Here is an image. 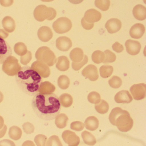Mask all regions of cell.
<instances>
[{"label":"cell","instance_id":"1","mask_svg":"<svg viewBox=\"0 0 146 146\" xmlns=\"http://www.w3.org/2000/svg\"><path fill=\"white\" fill-rule=\"evenodd\" d=\"M33 111L42 120H53L59 114L61 107L58 97L55 94L37 93L32 100Z\"/></svg>","mask_w":146,"mask_h":146},{"label":"cell","instance_id":"2","mask_svg":"<svg viewBox=\"0 0 146 146\" xmlns=\"http://www.w3.org/2000/svg\"><path fill=\"white\" fill-rule=\"evenodd\" d=\"M15 78L18 86L23 93L31 96L39 93L42 78L31 67L28 66L22 67Z\"/></svg>","mask_w":146,"mask_h":146},{"label":"cell","instance_id":"3","mask_svg":"<svg viewBox=\"0 0 146 146\" xmlns=\"http://www.w3.org/2000/svg\"><path fill=\"white\" fill-rule=\"evenodd\" d=\"M110 122L122 132H127L133 127V120L129 112L119 107L112 110L109 116Z\"/></svg>","mask_w":146,"mask_h":146},{"label":"cell","instance_id":"4","mask_svg":"<svg viewBox=\"0 0 146 146\" xmlns=\"http://www.w3.org/2000/svg\"><path fill=\"white\" fill-rule=\"evenodd\" d=\"M35 57L37 60L49 66H53L57 61L54 53L47 47L40 48L36 53Z\"/></svg>","mask_w":146,"mask_h":146},{"label":"cell","instance_id":"5","mask_svg":"<svg viewBox=\"0 0 146 146\" xmlns=\"http://www.w3.org/2000/svg\"><path fill=\"white\" fill-rule=\"evenodd\" d=\"M34 16L37 21L42 22L46 19L52 20L57 15L56 11L52 7H48L44 5L37 6L34 11Z\"/></svg>","mask_w":146,"mask_h":146},{"label":"cell","instance_id":"6","mask_svg":"<svg viewBox=\"0 0 146 146\" xmlns=\"http://www.w3.org/2000/svg\"><path fill=\"white\" fill-rule=\"evenodd\" d=\"M21 68L17 58L11 56L3 63L2 70L8 76H13L17 74Z\"/></svg>","mask_w":146,"mask_h":146},{"label":"cell","instance_id":"7","mask_svg":"<svg viewBox=\"0 0 146 146\" xmlns=\"http://www.w3.org/2000/svg\"><path fill=\"white\" fill-rule=\"evenodd\" d=\"M53 29L59 34H63L69 32L72 27V23L69 19L60 17L53 24Z\"/></svg>","mask_w":146,"mask_h":146},{"label":"cell","instance_id":"8","mask_svg":"<svg viewBox=\"0 0 146 146\" xmlns=\"http://www.w3.org/2000/svg\"><path fill=\"white\" fill-rule=\"evenodd\" d=\"M130 91L135 100H143L146 96V84L144 83L134 84L131 87Z\"/></svg>","mask_w":146,"mask_h":146},{"label":"cell","instance_id":"9","mask_svg":"<svg viewBox=\"0 0 146 146\" xmlns=\"http://www.w3.org/2000/svg\"><path fill=\"white\" fill-rule=\"evenodd\" d=\"M12 54V50L10 45L3 38L0 37V64H3Z\"/></svg>","mask_w":146,"mask_h":146},{"label":"cell","instance_id":"10","mask_svg":"<svg viewBox=\"0 0 146 146\" xmlns=\"http://www.w3.org/2000/svg\"><path fill=\"white\" fill-rule=\"evenodd\" d=\"M62 137L66 143L70 146H78L80 143V139L76 134L71 131L65 130L62 134Z\"/></svg>","mask_w":146,"mask_h":146},{"label":"cell","instance_id":"11","mask_svg":"<svg viewBox=\"0 0 146 146\" xmlns=\"http://www.w3.org/2000/svg\"><path fill=\"white\" fill-rule=\"evenodd\" d=\"M31 68L37 72L42 77L46 78L50 76V70L48 66L40 61H35L32 64Z\"/></svg>","mask_w":146,"mask_h":146},{"label":"cell","instance_id":"12","mask_svg":"<svg viewBox=\"0 0 146 146\" xmlns=\"http://www.w3.org/2000/svg\"><path fill=\"white\" fill-rule=\"evenodd\" d=\"M83 76L91 81H96L99 78L97 67L93 64L88 65L82 71Z\"/></svg>","mask_w":146,"mask_h":146},{"label":"cell","instance_id":"13","mask_svg":"<svg viewBox=\"0 0 146 146\" xmlns=\"http://www.w3.org/2000/svg\"><path fill=\"white\" fill-rule=\"evenodd\" d=\"M84 19L89 23H94L99 22L102 18V14L95 9L88 10L84 14Z\"/></svg>","mask_w":146,"mask_h":146},{"label":"cell","instance_id":"14","mask_svg":"<svg viewBox=\"0 0 146 146\" xmlns=\"http://www.w3.org/2000/svg\"><path fill=\"white\" fill-rule=\"evenodd\" d=\"M126 51L131 55H136L140 52L141 49V43L137 41L127 40L125 42Z\"/></svg>","mask_w":146,"mask_h":146},{"label":"cell","instance_id":"15","mask_svg":"<svg viewBox=\"0 0 146 146\" xmlns=\"http://www.w3.org/2000/svg\"><path fill=\"white\" fill-rule=\"evenodd\" d=\"M56 46L60 51L66 52L72 46V42L71 40L66 36H60L56 40Z\"/></svg>","mask_w":146,"mask_h":146},{"label":"cell","instance_id":"16","mask_svg":"<svg viewBox=\"0 0 146 146\" xmlns=\"http://www.w3.org/2000/svg\"><path fill=\"white\" fill-rule=\"evenodd\" d=\"M122 27L121 21L117 19H111L106 23L105 27L110 34H114L119 31Z\"/></svg>","mask_w":146,"mask_h":146},{"label":"cell","instance_id":"17","mask_svg":"<svg viewBox=\"0 0 146 146\" xmlns=\"http://www.w3.org/2000/svg\"><path fill=\"white\" fill-rule=\"evenodd\" d=\"M145 31V27L141 23L135 24L130 30V35L132 38L139 39L142 37Z\"/></svg>","mask_w":146,"mask_h":146},{"label":"cell","instance_id":"18","mask_svg":"<svg viewBox=\"0 0 146 146\" xmlns=\"http://www.w3.org/2000/svg\"><path fill=\"white\" fill-rule=\"evenodd\" d=\"M114 100L118 103H129L132 102V96L127 90L118 92L114 96Z\"/></svg>","mask_w":146,"mask_h":146},{"label":"cell","instance_id":"19","mask_svg":"<svg viewBox=\"0 0 146 146\" xmlns=\"http://www.w3.org/2000/svg\"><path fill=\"white\" fill-rule=\"evenodd\" d=\"M39 39L43 42H47L50 40L53 37L52 30L47 26L41 27L37 33Z\"/></svg>","mask_w":146,"mask_h":146},{"label":"cell","instance_id":"20","mask_svg":"<svg viewBox=\"0 0 146 146\" xmlns=\"http://www.w3.org/2000/svg\"><path fill=\"white\" fill-rule=\"evenodd\" d=\"M133 14L135 18L140 21L145 20L146 18V8L144 6L137 5L133 9Z\"/></svg>","mask_w":146,"mask_h":146},{"label":"cell","instance_id":"21","mask_svg":"<svg viewBox=\"0 0 146 146\" xmlns=\"http://www.w3.org/2000/svg\"><path fill=\"white\" fill-rule=\"evenodd\" d=\"M2 26L7 32L12 33L15 30L16 24L14 19L9 16H7L2 21Z\"/></svg>","mask_w":146,"mask_h":146},{"label":"cell","instance_id":"22","mask_svg":"<svg viewBox=\"0 0 146 146\" xmlns=\"http://www.w3.org/2000/svg\"><path fill=\"white\" fill-rule=\"evenodd\" d=\"M56 66L59 70L66 71L70 68V61L66 56H60L58 58Z\"/></svg>","mask_w":146,"mask_h":146},{"label":"cell","instance_id":"23","mask_svg":"<svg viewBox=\"0 0 146 146\" xmlns=\"http://www.w3.org/2000/svg\"><path fill=\"white\" fill-rule=\"evenodd\" d=\"M84 125L86 129L92 131L96 130L99 127V120L94 116H90L86 119Z\"/></svg>","mask_w":146,"mask_h":146},{"label":"cell","instance_id":"24","mask_svg":"<svg viewBox=\"0 0 146 146\" xmlns=\"http://www.w3.org/2000/svg\"><path fill=\"white\" fill-rule=\"evenodd\" d=\"M84 56L83 51L79 48H74L70 53V57L71 60L75 63L81 62L83 59Z\"/></svg>","mask_w":146,"mask_h":146},{"label":"cell","instance_id":"25","mask_svg":"<svg viewBox=\"0 0 146 146\" xmlns=\"http://www.w3.org/2000/svg\"><path fill=\"white\" fill-rule=\"evenodd\" d=\"M56 89L55 86L49 82H42L40 86L39 93L42 94H51L54 92Z\"/></svg>","mask_w":146,"mask_h":146},{"label":"cell","instance_id":"26","mask_svg":"<svg viewBox=\"0 0 146 146\" xmlns=\"http://www.w3.org/2000/svg\"><path fill=\"white\" fill-rule=\"evenodd\" d=\"M68 120V117L64 113L59 114L55 118V125L58 128L63 129L67 125Z\"/></svg>","mask_w":146,"mask_h":146},{"label":"cell","instance_id":"27","mask_svg":"<svg viewBox=\"0 0 146 146\" xmlns=\"http://www.w3.org/2000/svg\"><path fill=\"white\" fill-rule=\"evenodd\" d=\"M60 102L64 107L68 108L70 107L73 103V98L70 94L65 93L62 94L59 98Z\"/></svg>","mask_w":146,"mask_h":146},{"label":"cell","instance_id":"28","mask_svg":"<svg viewBox=\"0 0 146 146\" xmlns=\"http://www.w3.org/2000/svg\"><path fill=\"white\" fill-rule=\"evenodd\" d=\"M22 130L17 126H13L10 128L9 131V137L14 141H18L22 137Z\"/></svg>","mask_w":146,"mask_h":146},{"label":"cell","instance_id":"29","mask_svg":"<svg viewBox=\"0 0 146 146\" xmlns=\"http://www.w3.org/2000/svg\"><path fill=\"white\" fill-rule=\"evenodd\" d=\"M82 136L85 144L90 146H93L96 143L95 137L89 131H84L82 133Z\"/></svg>","mask_w":146,"mask_h":146},{"label":"cell","instance_id":"30","mask_svg":"<svg viewBox=\"0 0 146 146\" xmlns=\"http://www.w3.org/2000/svg\"><path fill=\"white\" fill-rule=\"evenodd\" d=\"M95 108L99 113L105 114L108 112L109 110V105L106 101L102 100L99 103L96 104Z\"/></svg>","mask_w":146,"mask_h":146},{"label":"cell","instance_id":"31","mask_svg":"<svg viewBox=\"0 0 146 146\" xmlns=\"http://www.w3.org/2000/svg\"><path fill=\"white\" fill-rule=\"evenodd\" d=\"M113 70V67L111 66L108 65L102 66L100 69L101 76L103 78H108L112 75Z\"/></svg>","mask_w":146,"mask_h":146},{"label":"cell","instance_id":"32","mask_svg":"<svg viewBox=\"0 0 146 146\" xmlns=\"http://www.w3.org/2000/svg\"><path fill=\"white\" fill-rule=\"evenodd\" d=\"M58 84L61 89H67L70 86V79L67 76L61 75L58 78Z\"/></svg>","mask_w":146,"mask_h":146},{"label":"cell","instance_id":"33","mask_svg":"<svg viewBox=\"0 0 146 146\" xmlns=\"http://www.w3.org/2000/svg\"><path fill=\"white\" fill-rule=\"evenodd\" d=\"M92 59L96 64L103 63L105 60V54L100 50L95 51L92 54Z\"/></svg>","mask_w":146,"mask_h":146},{"label":"cell","instance_id":"34","mask_svg":"<svg viewBox=\"0 0 146 146\" xmlns=\"http://www.w3.org/2000/svg\"><path fill=\"white\" fill-rule=\"evenodd\" d=\"M95 5L101 11H106L110 7V0H95Z\"/></svg>","mask_w":146,"mask_h":146},{"label":"cell","instance_id":"35","mask_svg":"<svg viewBox=\"0 0 146 146\" xmlns=\"http://www.w3.org/2000/svg\"><path fill=\"white\" fill-rule=\"evenodd\" d=\"M15 53L19 56H23L27 53L28 50L25 44L23 42H18L14 47Z\"/></svg>","mask_w":146,"mask_h":146},{"label":"cell","instance_id":"36","mask_svg":"<svg viewBox=\"0 0 146 146\" xmlns=\"http://www.w3.org/2000/svg\"><path fill=\"white\" fill-rule=\"evenodd\" d=\"M109 85L113 88L117 89L121 87L122 80L117 76H113L108 81Z\"/></svg>","mask_w":146,"mask_h":146},{"label":"cell","instance_id":"37","mask_svg":"<svg viewBox=\"0 0 146 146\" xmlns=\"http://www.w3.org/2000/svg\"><path fill=\"white\" fill-rule=\"evenodd\" d=\"M104 54H105V60L103 62L104 64L113 63L116 60V55L110 50H106L104 52Z\"/></svg>","mask_w":146,"mask_h":146},{"label":"cell","instance_id":"38","mask_svg":"<svg viewBox=\"0 0 146 146\" xmlns=\"http://www.w3.org/2000/svg\"><path fill=\"white\" fill-rule=\"evenodd\" d=\"M88 99L90 102L95 104L99 103L101 100L100 94L95 91L91 92L88 95Z\"/></svg>","mask_w":146,"mask_h":146},{"label":"cell","instance_id":"39","mask_svg":"<svg viewBox=\"0 0 146 146\" xmlns=\"http://www.w3.org/2000/svg\"><path fill=\"white\" fill-rule=\"evenodd\" d=\"M46 144V145L47 146H63L58 137L55 135L50 137L48 140Z\"/></svg>","mask_w":146,"mask_h":146},{"label":"cell","instance_id":"40","mask_svg":"<svg viewBox=\"0 0 146 146\" xmlns=\"http://www.w3.org/2000/svg\"><path fill=\"white\" fill-rule=\"evenodd\" d=\"M88 58L86 55H84V56L83 59L81 62L75 63L72 62V67L73 70L75 71H78L80 70L84 65L88 63Z\"/></svg>","mask_w":146,"mask_h":146},{"label":"cell","instance_id":"41","mask_svg":"<svg viewBox=\"0 0 146 146\" xmlns=\"http://www.w3.org/2000/svg\"><path fill=\"white\" fill-rule=\"evenodd\" d=\"M47 137L45 135L39 134L35 137L34 141L37 146H46Z\"/></svg>","mask_w":146,"mask_h":146},{"label":"cell","instance_id":"42","mask_svg":"<svg viewBox=\"0 0 146 146\" xmlns=\"http://www.w3.org/2000/svg\"><path fill=\"white\" fill-rule=\"evenodd\" d=\"M84 127V124L81 121H75L70 124L71 129L76 131H81L83 130Z\"/></svg>","mask_w":146,"mask_h":146},{"label":"cell","instance_id":"43","mask_svg":"<svg viewBox=\"0 0 146 146\" xmlns=\"http://www.w3.org/2000/svg\"><path fill=\"white\" fill-rule=\"evenodd\" d=\"M23 129L25 132L27 134H31L35 131L34 125L29 122H26L23 125Z\"/></svg>","mask_w":146,"mask_h":146},{"label":"cell","instance_id":"44","mask_svg":"<svg viewBox=\"0 0 146 146\" xmlns=\"http://www.w3.org/2000/svg\"><path fill=\"white\" fill-rule=\"evenodd\" d=\"M21 63L24 65H26L29 63L32 59V53L30 51H28L25 55H23L21 57Z\"/></svg>","mask_w":146,"mask_h":146},{"label":"cell","instance_id":"45","mask_svg":"<svg viewBox=\"0 0 146 146\" xmlns=\"http://www.w3.org/2000/svg\"><path fill=\"white\" fill-rule=\"evenodd\" d=\"M112 48L117 53L121 52L124 50V47L123 45H121L117 42H116L112 45Z\"/></svg>","mask_w":146,"mask_h":146},{"label":"cell","instance_id":"46","mask_svg":"<svg viewBox=\"0 0 146 146\" xmlns=\"http://www.w3.org/2000/svg\"><path fill=\"white\" fill-rule=\"evenodd\" d=\"M82 23V26L83 27L84 29H85L87 30H90L93 29V27H94V23H87L85 20H84V18H83L81 21Z\"/></svg>","mask_w":146,"mask_h":146},{"label":"cell","instance_id":"47","mask_svg":"<svg viewBox=\"0 0 146 146\" xmlns=\"http://www.w3.org/2000/svg\"><path fill=\"white\" fill-rule=\"evenodd\" d=\"M14 0H0V4L2 6L8 7L13 4Z\"/></svg>","mask_w":146,"mask_h":146},{"label":"cell","instance_id":"48","mask_svg":"<svg viewBox=\"0 0 146 146\" xmlns=\"http://www.w3.org/2000/svg\"><path fill=\"white\" fill-rule=\"evenodd\" d=\"M7 146V145H10V146H15V143L10 141V140H2L1 141H0V146Z\"/></svg>","mask_w":146,"mask_h":146},{"label":"cell","instance_id":"49","mask_svg":"<svg viewBox=\"0 0 146 146\" xmlns=\"http://www.w3.org/2000/svg\"><path fill=\"white\" fill-rule=\"evenodd\" d=\"M7 130V127L6 125H4L2 129L1 130H0V138H2L5 135Z\"/></svg>","mask_w":146,"mask_h":146},{"label":"cell","instance_id":"50","mask_svg":"<svg viewBox=\"0 0 146 146\" xmlns=\"http://www.w3.org/2000/svg\"><path fill=\"white\" fill-rule=\"evenodd\" d=\"M71 3L74 5H78L83 2L84 0H68Z\"/></svg>","mask_w":146,"mask_h":146},{"label":"cell","instance_id":"51","mask_svg":"<svg viewBox=\"0 0 146 146\" xmlns=\"http://www.w3.org/2000/svg\"><path fill=\"white\" fill-rule=\"evenodd\" d=\"M4 119L1 116H0V129H1L4 126Z\"/></svg>","mask_w":146,"mask_h":146},{"label":"cell","instance_id":"52","mask_svg":"<svg viewBox=\"0 0 146 146\" xmlns=\"http://www.w3.org/2000/svg\"><path fill=\"white\" fill-rule=\"evenodd\" d=\"M4 100V95L1 91H0V103H1Z\"/></svg>","mask_w":146,"mask_h":146},{"label":"cell","instance_id":"53","mask_svg":"<svg viewBox=\"0 0 146 146\" xmlns=\"http://www.w3.org/2000/svg\"><path fill=\"white\" fill-rule=\"evenodd\" d=\"M43 2H51V1H53L54 0H41Z\"/></svg>","mask_w":146,"mask_h":146}]
</instances>
